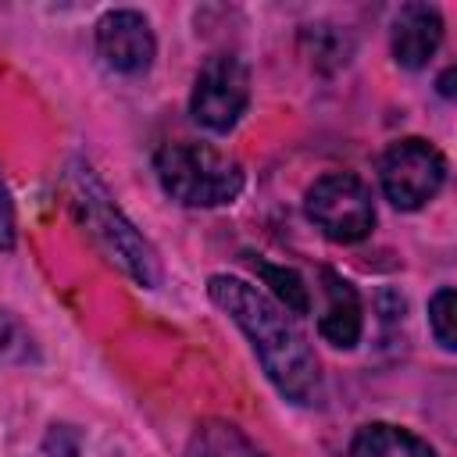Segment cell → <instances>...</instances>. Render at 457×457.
<instances>
[{
	"mask_svg": "<svg viewBox=\"0 0 457 457\" xmlns=\"http://www.w3.org/2000/svg\"><path fill=\"white\" fill-rule=\"evenodd\" d=\"M11 246H14V207H11V193L0 175V250H11Z\"/></svg>",
	"mask_w": 457,
	"mask_h": 457,
	"instance_id": "cell-16",
	"label": "cell"
},
{
	"mask_svg": "<svg viewBox=\"0 0 457 457\" xmlns=\"http://www.w3.org/2000/svg\"><path fill=\"white\" fill-rule=\"evenodd\" d=\"M193 457H264L236 425H204L193 439Z\"/></svg>",
	"mask_w": 457,
	"mask_h": 457,
	"instance_id": "cell-12",
	"label": "cell"
},
{
	"mask_svg": "<svg viewBox=\"0 0 457 457\" xmlns=\"http://www.w3.org/2000/svg\"><path fill=\"white\" fill-rule=\"evenodd\" d=\"M453 321H457V293L450 286H443L432 300H428V325H432V336L439 339L443 350H453L457 343V332H453Z\"/></svg>",
	"mask_w": 457,
	"mask_h": 457,
	"instance_id": "cell-13",
	"label": "cell"
},
{
	"mask_svg": "<svg viewBox=\"0 0 457 457\" xmlns=\"http://www.w3.org/2000/svg\"><path fill=\"white\" fill-rule=\"evenodd\" d=\"M250 104V75L236 54H211L193 82L189 114L196 125L211 132H228L239 125Z\"/></svg>",
	"mask_w": 457,
	"mask_h": 457,
	"instance_id": "cell-6",
	"label": "cell"
},
{
	"mask_svg": "<svg viewBox=\"0 0 457 457\" xmlns=\"http://www.w3.org/2000/svg\"><path fill=\"white\" fill-rule=\"evenodd\" d=\"M443 43V18L428 4H403L393 18V57L400 68H425Z\"/></svg>",
	"mask_w": 457,
	"mask_h": 457,
	"instance_id": "cell-8",
	"label": "cell"
},
{
	"mask_svg": "<svg viewBox=\"0 0 457 457\" xmlns=\"http://www.w3.org/2000/svg\"><path fill=\"white\" fill-rule=\"evenodd\" d=\"M29 357H32L29 328L14 314L0 311V364H25Z\"/></svg>",
	"mask_w": 457,
	"mask_h": 457,
	"instance_id": "cell-14",
	"label": "cell"
},
{
	"mask_svg": "<svg viewBox=\"0 0 457 457\" xmlns=\"http://www.w3.org/2000/svg\"><path fill=\"white\" fill-rule=\"evenodd\" d=\"M378 179H382V193L393 207L400 211H418L425 207L446 182V157L411 136V139H400L393 143L386 154H382V164H378Z\"/></svg>",
	"mask_w": 457,
	"mask_h": 457,
	"instance_id": "cell-5",
	"label": "cell"
},
{
	"mask_svg": "<svg viewBox=\"0 0 457 457\" xmlns=\"http://www.w3.org/2000/svg\"><path fill=\"white\" fill-rule=\"evenodd\" d=\"M303 207H307V218L321 228V236H328L332 243H361L375 228L371 193L357 175H346V171L321 175L307 189Z\"/></svg>",
	"mask_w": 457,
	"mask_h": 457,
	"instance_id": "cell-4",
	"label": "cell"
},
{
	"mask_svg": "<svg viewBox=\"0 0 457 457\" xmlns=\"http://www.w3.org/2000/svg\"><path fill=\"white\" fill-rule=\"evenodd\" d=\"M154 171L161 189L186 207H221L243 193L239 161L207 143H164Z\"/></svg>",
	"mask_w": 457,
	"mask_h": 457,
	"instance_id": "cell-3",
	"label": "cell"
},
{
	"mask_svg": "<svg viewBox=\"0 0 457 457\" xmlns=\"http://www.w3.org/2000/svg\"><path fill=\"white\" fill-rule=\"evenodd\" d=\"M46 457H79V432L71 425H54L43 439Z\"/></svg>",
	"mask_w": 457,
	"mask_h": 457,
	"instance_id": "cell-15",
	"label": "cell"
},
{
	"mask_svg": "<svg viewBox=\"0 0 457 457\" xmlns=\"http://www.w3.org/2000/svg\"><path fill=\"white\" fill-rule=\"evenodd\" d=\"M96 54L118 75H143L157 54L150 21L139 11H107L96 21Z\"/></svg>",
	"mask_w": 457,
	"mask_h": 457,
	"instance_id": "cell-7",
	"label": "cell"
},
{
	"mask_svg": "<svg viewBox=\"0 0 457 457\" xmlns=\"http://www.w3.org/2000/svg\"><path fill=\"white\" fill-rule=\"evenodd\" d=\"M246 264L261 275L264 286H271V293L282 300L286 311H293V314H307L311 311V296H307V286H303L300 271H293L286 264H271L261 253H246Z\"/></svg>",
	"mask_w": 457,
	"mask_h": 457,
	"instance_id": "cell-11",
	"label": "cell"
},
{
	"mask_svg": "<svg viewBox=\"0 0 457 457\" xmlns=\"http://www.w3.org/2000/svg\"><path fill=\"white\" fill-rule=\"evenodd\" d=\"M68 193H71V207L79 214V221L86 225V232L96 239V246L139 286L154 289L161 282V261L157 250L136 232V225L121 214V207L111 200L107 186L93 175L89 164L71 161L68 168Z\"/></svg>",
	"mask_w": 457,
	"mask_h": 457,
	"instance_id": "cell-2",
	"label": "cell"
},
{
	"mask_svg": "<svg viewBox=\"0 0 457 457\" xmlns=\"http://www.w3.org/2000/svg\"><path fill=\"white\" fill-rule=\"evenodd\" d=\"M350 457H436V450L400 428V425H386V421H371L364 428H357L353 443H350Z\"/></svg>",
	"mask_w": 457,
	"mask_h": 457,
	"instance_id": "cell-10",
	"label": "cell"
},
{
	"mask_svg": "<svg viewBox=\"0 0 457 457\" xmlns=\"http://www.w3.org/2000/svg\"><path fill=\"white\" fill-rule=\"evenodd\" d=\"M207 293L243 328L271 386L293 403H318L321 396L318 357L303 339V332L286 318L289 311H282L257 286L236 275H211Z\"/></svg>",
	"mask_w": 457,
	"mask_h": 457,
	"instance_id": "cell-1",
	"label": "cell"
},
{
	"mask_svg": "<svg viewBox=\"0 0 457 457\" xmlns=\"http://www.w3.org/2000/svg\"><path fill=\"white\" fill-rule=\"evenodd\" d=\"M321 282H325V314L318 318V332L339 346V350H350L357 346L361 332H364V307H361V296L353 289V282H346L343 275H336L332 268L321 271Z\"/></svg>",
	"mask_w": 457,
	"mask_h": 457,
	"instance_id": "cell-9",
	"label": "cell"
},
{
	"mask_svg": "<svg viewBox=\"0 0 457 457\" xmlns=\"http://www.w3.org/2000/svg\"><path fill=\"white\" fill-rule=\"evenodd\" d=\"M450 82H453V68H450V71L439 79V89H443V96H450V93H453V86H450Z\"/></svg>",
	"mask_w": 457,
	"mask_h": 457,
	"instance_id": "cell-17",
	"label": "cell"
}]
</instances>
